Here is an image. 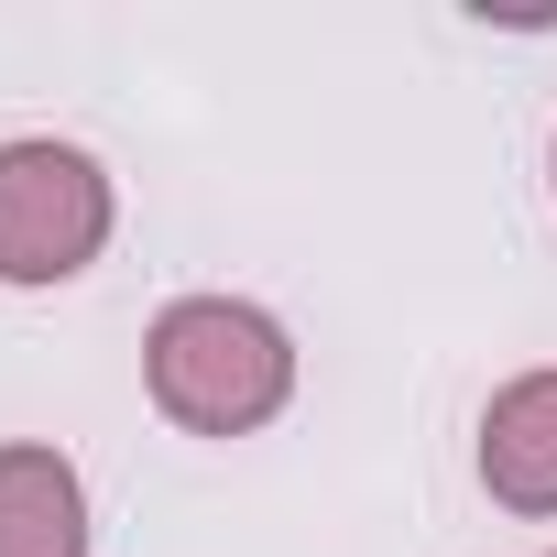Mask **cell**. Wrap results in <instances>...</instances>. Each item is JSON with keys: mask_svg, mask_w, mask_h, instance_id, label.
Masks as SVG:
<instances>
[{"mask_svg": "<svg viewBox=\"0 0 557 557\" xmlns=\"http://www.w3.org/2000/svg\"><path fill=\"white\" fill-rule=\"evenodd\" d=\"M143 383L186 437H251L296 405V339L251 296H175L143 329Z\"/></svg>", "mask_w": 557, "mask_h": 557, "instance_id": "obj_1", "label": "cell"}, {"mask_svg": "<svg viewBox=\"0 0 557 557\" xmlns=\"http://www.w3.org/2000/svg\"><path fill=\"white\" fill-rule=\"evenodd\" d=\"M110 175L99 153L23 132L0 143V285H77V273L110 251Z\"/></svg>", "mask_w": 557, "mask_h": 557, "instance_id": "obj_2", "label": "cell"}, {"mask_svg": "<svg viewBox=\"0 0 557 557\" xmlns=\"http://www.w3.org/2000/svg\"><path fill=\"white\" fill-rule=\"evenodd\" d=\"M481 492L503 513H557V372H513L481 405Z\"/></svg>", "mask_w": 557, "mask_h": 557, "instance_id": "obj_3", "label": "cell"}, {"mask_svg": "<svg viewBox=\"0 0 557 557\" xmlns=\"http://www.w3.org/2000/svg\"><path fill=\"white\" fill-rule=\"evenodd\" d=\"M0 557H88V481L45 437L0 448Z\"/></svg>", "mask_w": 557, "mask_h": 557, "instance_id": "obj_4", "label": "cell"}, {"mask_svg": "<svg viewBox=\"0 0 557 557\" xmlns=\"http://www.w3.org/2000/svg\"><path fill=\"white\" fill-rule=\"evenodd\" d=\"M546 175H557V153H546Z\"/></svg>", "mask_w": 557, "mask_h": 557, "instance_id": "obj_5", "label": "cell"}]
</instances>
